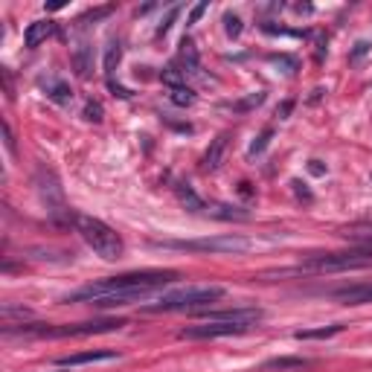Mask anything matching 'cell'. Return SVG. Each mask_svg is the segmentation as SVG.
<instances>
[{
	"mask_svg": "<svg viewBox=\"0 0 372 372\" xmlns=\"http://www.w3.org/2000/svg\"><path fill=\"white\" fill-rule=\"evenodd\" d=\"M177 276H180L177 270H128V273H119V276L99 279V283H90V285L67 294L65 302H90L97 297L116 294V291H154V288L172 285Z\"/></svg>",
	"mask_w": 372,
	"mask_h": 372,
	"instance_id": "obj_1",
	"label": "cell"
},
{
	"mask_svg": "<svg viewBox=\"0 0 372 372\" xmlns=\"http://www.w3.org/2000/svg\"><path fill=\"white\" fill-rule=\"evenodd\" d=\"M224 297L221 285H204V288H180L160 294L151 305H146L148 314H160V312H204L212 302H219Z\"/></svg>",
	"mask_w": 372,
	"mask_h": 372,
	"instance_id": "obj_2",
	"label": "cell"
},
{
	"mask_svg": "<svg viewBox=\"0 0 372 372\" xmlns=\"http://www.w3.org/2000/svg\"><path fill=\"white\" fill-rule=\"evenodd\" d=\"M73 221H76V230L84 239V244L97 256H102L105 262L122 259V253H126V244H122V239H119V233L114 227H108L99 219H90V215H76Z\"/></svg>",
	"mask_w": 372,
	"mask_h": 372,
	"instance_id": "obj_3",
	"label": "cell"
},
{
	"mask_svg": "<svg viewBox=\"0 0 372 372\" xmlns=\"http://www.w3.org/2000/svg\"><path fill=\"white\" fill-rule=\"evenodd\" d=\"M154 247H169V251L186 253H241L251 247L244 236H207V239H186V241H154Z\"/></svg>",
	"mask_w": 372,
	"mask_h": 372,
	"instance_id": "obj_4",
	"label": "cell"
},
{
	"mask_svg": "<svg viewBox=\"0 0 372 372\" xmlns=\"http://www.w3.org/2000/svg\"><path fill=\"white\" fill-rule=\"evenodd\" d=\"M314 270H349V268H366L372 265V251L369 247H358V251H344V253H323L312 256L305 262Z\"/></svg>",
	"mask_w": 372,
	"mask_h": 372,
	"instance_id": "obj_5",
	"label": "cell"
},
{
	"mask_svg": "<svg viewBox=\"0 0 372 372\" xmlns=\"http://www.w3.org/2000/svg\"><path fill=\"white\" fill-rule=\"evenodd\" d=\"M35 183H38L41 198H44V204H47V209H50L53 219H58L61 212L70 215V209L65 207V192H61V183H58V177L53 175V169L38 166V172H35Z\"/></svg>",
	"mask_w": 372,
	"mask_h": 372,
	"instance_id": "obj_6",
	"label": "cell"
},
{
	"mask_svg": "<svg viewBox=\"0 0 372 372\" xmlns=\"http://www.w3.org/2000/svg\"><path fill=\"white\" fill-rule=\"evenodd\" d=\"M253 326H244V323H198V326H186L180 329L183 340H212V337H233V334H244L251 332Z\"/></svg>",
	"mask_w": 372,
	"mask_h": 372,
	"instance_id": "obj_7",
	"label": "cell"
},
{
	"mask_svg": "<svg viewBox=\"0 0 372 372\" xmlns=\"http://www.w3.org/2000/svg\"><path fill=\"white\" fill-rule=\"evenodd\" d=\"M204 320L209 323H244V326H256L262 320V312L259 308H251V305H241V308H224V312H212V308H204L198 312Z\"/></svg>",
	"mask_w": 372,
	"mask_h": 372,
	"instance_id": "obj_8",
	"label": "cell"
},
{
	"mask_svg": "<svg viewBox=\"0 0 372 372\" xmlns=\"http://www.w3.org/2000/svg\"><path fill=\"white\" fill-rule=\"evenodd\" d=\"M119 352L116 349H90V352H76L67 358H58L55 363L61 369H73V366H84V363H97V361H116Z\"/></svg>",
	"mask_w": 372,
	"mask_h": 372,
	"instance_id": "obj_9",
	"label": "cell"
},
{
	"mask_svg": "<svg viewBox=\"0 0 372 372\" xmlns=\"http://www.w3.org/2000/svg\"><path fill=\"white\" fill-rule=\"evenodd\" d=\"M332 297L344 305H366V302H372V283H355L346 288H337V291H332Z\"/></svg>",
	"mask_w": 372,
	"mask_h": 372,
	"instance_id": "obj_10",
	"label": "cell"
},
{
	"mask_svg": "<svg viewBox=\"0 0 372 372\" xmlns=\"http://www.w3.org/2000/svg\"><path fill=\"white\" fill-rule=\"evenodd\" d=\"M227 146H230V137L227 134H219L209 148L204 151V158H201V172H215V169H221L224 163V154H227Z\"/></svg>",
	"mask_w": 372,
	"mask_h": 372,
	"instance_id": "obj_11",
	"label": "cell"
},
{
	"mask_svg": "<svg viewBox=\"0 0 372 372\" xmlns=\"http://www.w3.org/2000/svg\"><path fill=\"white\" fill-rule=\"evenodd\" d=\"M177 65L183 73H201V55H198V47L190 35H183L180 44H177Z\"/></svg>",
	"mask_w": 372,
	"mask_h": 372,
	"instance_id": "obj_12",
	"label": "cell"
},
{
	"mask_svg": "<svg viewBox=\"0 0 372 372\" xmlns=\"http://www.w3.org/2000/svg\"><path fill=\"white\" fill-rule=\"evenodd\" d=\"M148 291H116V294H105L90 300V305L97 308H119V305H131V302H143Z\"/></svg>",
	"mask_w": 372,
	"mask_h": 372,
	"instance_id": "obj_13",
	"label": "cell"
},
{
	"mask_svg": "<svg viewBox=\"0 0 372 372\" xmlns=\"http://www.w3.org/2000/svg\"><path fill=\"white\" fill-rule=\"evenodd\" d=\"M50 35H55V23L53 21H33L26 26V33H23V44L29 47V50H35V47H41Z\"/></svg>",
	"mask_w": 372,
	"mask_h": 372,
	"instance_id": "obj_14",
	"label": "cell"
},
{
	"mask_svg": "<svg viewBox=\"0 0 372 372\" xmlns=\"http://www.w3.org/2000/svg\"><path fill=\"white\" fill-rule=\"evenodd\" d=\"M41 87H44V93H47V99H53L55 105H70V102H73V87H70L67 82L55 79V76L41 79Z\"/></svg>",
	"mask_w": 372,
	"mask_h": 372,
	"instance_id": "obj_15",
	"label": "cell"
},
{
	"mask_svg": "<svg viewBox=\"0 0 372 372\" xmlns=\"http://www.w3.org/2000/svg\"><path fill=\"white\" fill-rule=\"evenodd\" d=\"M175 195H177V201L183 204L186 212H207V207H209V204H207V201L192 190V186H190V183H183V180L175 186Z\"/></svg>",
	"mask_w": 372,
	"mask_h": 372,
	"instance_id": "obj_16",
	"label": "cell"
},
{
	"mask_svg": "<svg viewBox=\"0 0 372 372\" xmlns=\"http://www.w3.org/2000/svg\"><path fill=\"white\" fill-rule=\"evenodd\" d=\"M73 70L79 79H90V70H93V47L90 44H79L73 50Z\"/></svg>",
	"mask_w": 372,
	"mask_h": 372,
	"instance_id": "obj_17",
	"label": "cell"
},
{
	"mask_svg": "<svg viewBox=\"0 0 372 372\" xmlns=\"http://www.w3.org/2000/svg\"><path fill=\"white\" fill-rule=\"evenodd\" d=\"M207 215H212V219H221V221H247V219H251V212H247V209L230 207V204H209Z\"/></svg>",
	"mask_w": 372,
	"mask_h": 372,
	"instance_id": "obj_18",
	"label": "cell"
},
{
	"mask_svg": "<svg viewBox=\"0 0 372 372\" xmlns=\"http://www.w3.org/2000/svg\"><path fill=\"white\" fill-rule=\"evenodd\" d=\"M344 332V323H334V326H320V329H300L294 332L297 340H329L334 334Z\"/></svg>",
	"mask_w": 372,
	"mask_h": 372,
	"instance_id": "obj_19",
	"label": "cell"
},
{
	"mask_svg": "<svg viewBox=\"0 0 372 372\" xmlns=\"http://www.w3.org/2000/svg\"><path fill=\"white\" fill-rule=\"evenodd\" d=\"M119 61H122V44H119V41H111L108 50H105V65H102L108 82L114 79V73H116V67H119Z\"/></svg>",
	"mask_w": 372,
	"mask_h": 372,
	"instance_id": "obj_20",
	"label": "cell"
},
{
	"mask_svg": "<svg viewBox=\"0 0 372 372\" xmlns=\"http://www.w3.org/2000/svg\"><path fill=\"white\" fill-rule=\"evenodd\" d=\"M160 79H163V84H169V90H172V87H183V84H186V73L180 70L177 61H172V65H166V67L160 70Z\"/></svg>",
	"mask_w": 372,
	"mask_h": 372,
	"instance_id": "obj_21",
	"label": "cell"
},
{
	"mask_svg": "<svg viewBox=\"0 0 372 372\" xmlns=\"http://www.w3.org/2000/svg\"><path fill=\"white\" fill-rule=\"evenodd\" d=\"M169 99H172V105H177V108H192L198 97H195L192 87L183 84V87H172V90H169Z\"/></svg>",
	"mask_w": 372,
	"mask_h": 372,
	"instance_id": "obj_22",
	"label": "cell"
},
{
	"mask_svg": "<svg viewBox=\"0 0 372 372\" xmlns=\"http://www.w3.org/2000/svg\"><path fill=\"white\" fill-rule=\"evenodd\" d=\"M300 366H308L305 358H270L265 361V369H300Z\"/></svg>",
	"mask_w": 372,
	"mask_h": 372,
	"instance_id": "obj_23",
	"label": "cell"
},
{
	"mask_svg": "<svg viewBox=\"0 0 372 372\" xmlns=\"http://www.w3.org/2000/svg\"><path fill=\"white\" fill-rule=\"evenodd\" d=\"M268 61H270V65H279V67H285V73H291V76H294V73L300 70V61H297L294 55H285V53H279V55L273 53V55H268Z\"/></svg>",
	"mask_w": 372,
	"mask_h": 372,
	"instance_id": "obj_24",
	"label": "cell"
},
{
	"mask_svg": "<svg viewBox=\"0 0 372 372\" xmlns=\"http://www.w3.org/2000/svg\"><path fill=\"white\" fill-rule=\"evenodd\" d=\"M270 140H273V128H265L253 143H251V148H247V154H251V158H256V154H262L268 146H270Z\"/></svg>",
	"mask_w": 372,
	"mask_h": 372,
	"instance_id": "obj_25",
	"label": "cell"
},
{
	"mask_svg": "<svg viewBox=\"0 0 372 372\" xmlns=\"http://www.w3.org/2000/svg\"><path fill=\"white\" fill-rule=\"evenodd\" d=\"M241 29H244L241 18H239L236 12H224V33H227L230 38H239V35H241Z\"/></svg>",
	"mask_w": 372,
	"mask_h": 372,
	"instance_id": "obj_26",
	"label": "cell"
},
{
	"mask_svg": "<svg viewBox=\"0 0 372 372\" xmlns=\"http://www.w3.org/2000/svg\"><path fill=\"white\" fill-rule=\"evenodd\" d=\"M87 122H102V116H105V111H102V105L97 102V99H87L84 102V114H82Z\"/></svg>",
	"mask_w": 372,
	"mask_h": 372,
	"instance_id": "obj_27",
	"label": "cell"
},
{
	"mask_svg": "<svg viewBox=\"0 0 372 372\" xmlns=\"http://www.w3.org/2000/svg\"><path fill=\"white\" fill-rule=\"evenodd\" d=\"M262 102H265V90H256L253 97H247L244 102H236L233 108H236V111H247V108H256V105H262Z\"/></svg>",
	"mask_w": 372,
	"mask_h": 372,
	"instance_id": "obj_28",
	"label": "cell"
},
{
	"mask_svg": "<svg viewBox=\"0 0 372 372\" xmlns=\"http://www.w3.org/2000/svg\"><path fill=\"white\" fill-rule=\"evenodd\" d=\"M111 12H114V6H102V9H90V12H84V15H82V18L76 21V23H79V26H84L87 21H99V18H105V15H111Z\"/></svg>",
	"mask_w": 372,
	"mask_h": 372,
	"instance_id": "obj_29",
	"label": "cell"
},
{
	"mask_svg": "<svg viewBox=\"0 0 372 372\" xmlns=\"http://www.w3.org/2000/svg\"><path fill=\"white\" fill-rule=\"evenodd\" d=\"M180 15V6H172L169 12H166V18L160 21V26H158V35H166L169 29H172V23H175V18Z\"/></svg>",
	"mask_w": 372,
	"mask_h": 372,
	"instance_id": "obj_30",
	"label": "cell"
},
{
	"mask_svg": "<svg viewBox=\"0 0 372 372\" xmlns=\"http://www.w3.org/2000/svg\"><path fill=\"white\" fill-rule=\"evenodd\" d=\"M369 50H372V44H369V41H358V44H355V50L349 53V61L355 65V61H361L363 55H369Z\"/></svg>",
	"mask_w": 372,
	"mask_h": 372,
	"instance_id": "obj_31",
	"label": "cell"
},
{
	"mask_svg": "<svg viewBox=\"0 0 372 372\" xmlns=\"http://www.w3.org/2000/svg\"><path fill=\"white\" fill-rule=\"evenodd\" d=\"M294 111V99H285V102H279L276 105V119H288Z\"/></svg>",
	"mask_w": 372,
	"mask_h": 372,
	"instance_id": "obj_32",
	"label": "cell"
},
{
	"mask_svg": "<svg viewBox=\"0 0 372 372\" xmlns=\"http://www.w3.org/2000/svg\"><path fill=\"white\" fill-rule=\"evenodd\" d=\"M108 87H111V93H114V97H119V99H128V97H131V90H126L122 84H116L114 79L108 82Z\"/></svg>",
	"mask_w": 372,
	"mask_h": 372,
	"instance_id": "obj_33",
	"label": "cell"
},
{
	"mask_svg": "<svg viewBox=\"0 0 372 372\" xmlns=\"http://www.w3.org/2000/svg\"><path fill=\"white\" fill-rule=\"evenodd\" d=\"M207 9H209V4H207V0H204V4H198V6L190 12V23H198V21H201V15H204Z\"/></svg>",
	"mask_w": 372,
	"mask_h": 372,
	"instance_id": "obj_34",
	"label": "cell"
},
{
	"mask_svg": "<svg viewBox=\"0 0 372 372\" xmlns=\"http://www.w3.org/2000/svg\"><path fill=\"white\" fill-rule=\"evenodd\" d=\"M291 186H294V192H297L300 198H305V201H312V192L305 190V183H302V180H291Z\"/></svg>",
	"mask_w": 372,
	"mask_h": 372,
	"instance_id": "obj_35",
	"label": "cell"
},
{
	"mask_svg": "<svg viewBox=\"0 0 372 372\" xmlns=\"http://www.w3.org/2000/svg\"><path fill=\"white\" fill-rule=\"evenodd\" d=\"M4 134H6V148H9V151H15V137H12L9 122H4Z\"/></svg>",
	"mask_w": 372,
	"mask_h": 372,
	"instance_id": "obj_36",
	"label": "cell"
},
{
	"mask_svg": "<svg viewBox=\"0 0 372 372\" xmlns=\"http://www.w3.org/2000/svg\"><path fill=\"white\" fill-rule=\"evenodd\" d=\"M308 172H312V175H326V166L320 160H312V163H308Z\"/></svg>",
	"mask_w": 372,
	"mask_h": 372,
	"instance_id": "obj_37",
	"label": "cell"
},
{
	"mask_svg": "<svg viewBox=\"0 0 372 372\" xmlns=\"http://www.w3.org/2000/svg\"><path fill=\"white\" fill-rule=\"evenodd\" d=\"M50 12H58V9H65V0H53V4H47Z\"/></svg>",
	"mask_w": 372,
	"mask_h": 372,
	"instance_id": "obj_38",
	"label": "cell"
},
{
	"mask_svg": "<svg viewBox=\"0 0 372 372\" xmlns=\"http://www.w3.org/2000/svg\"><path fill=\"white\" fill-rule=\"evenodd\" d=\"M294 12H300V15H308V12H312V4H300V6H294Z\"/></svg>",
	"mask_w": 372,
	"mask_h": 372,
	"instance_id": "obj_39",
	"label": "cell"
}]
</instances>
